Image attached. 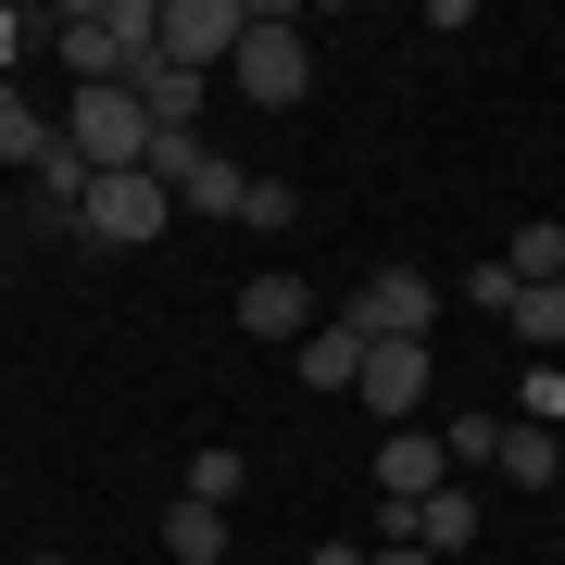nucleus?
<instances>
[{
  "mask_svg": "<svg viewBox=\"0 0 565 565\" xmlns=\"http://www.w3.org/2000/svg\"><path fill=\"white\" fill-rule=\"evenodd\" d=\"M76 239H102V252L163 239V177H151V163H139V177H102V189H88V214H76Z\"/></svg>",
  "mask_w": 565,
  "mask_h": 565,
  "instance_id": "obj_6",
  "label": "nucleus"
},
{
  "mask_svg": "<svg viewBox=\"0 0 565 565\" xmlns=\"http://www.w3.org/2000/svg\"><path fill=\"white\" fill-rule=\"evenodd\" d=\"M25 565H76V553H25Z\"/></svg>",
  "mask_w": 565,
  "mask_h": 565,
  "instance_id": "obj_26",
  "label": "nucleus"
},
{
  "mask_svg": "<svg viewBox=\"0 0 565 565\" xmlns=\"http://www.w3.org/2000/svg\"><path fill=\"white\" fill-rule=\"evenodd\" d=\"M151 139H163V126L139 114V88H76V102H63V151H76L88 177H139Z\"/></svg>",
  "mask_w": 565,
  "mask_h": 565,
  "instance_id": "obj_2",
  "label": "nucleus"
},
{
  "mask_svg": "<svg viewBox=\"0 0 565 565\" xmlns=\"http://www.w3.org/2000/svg\"><path fill=\"white\" fill-rule=\"evenodd\" d=\"M163 553H177V565H226V503H189V490H177V515H163Z\"/></svg>",
  "mask_w": 565,
  "mask_h": 565,
  "instance_id": "obj_13",
  "label": "nucleus"
},
{
  "mask_svg": "<svg viewBox=\"0 0 565 565\" xmlns=\"http://www.w3.org/2000/svg\"><path fill=\"white\" fill-rule=\"evenodd\" d=\"M527 427H565V364H527Z\"/></svg>",
  "mask_w": 565,
  "mask_h": 565,
  "instance_id": "obj_22",
  "label": "nucleus"
},
{
  "mask_svg": "<svg viewBox=\"0 0 565 565\" xmlns=\"http://www.w3.org/2000/svg\"><path fill=\"white\" fill-rule=\"evenodd\" d=\"M503 478H515V490H553V478H565V440L527 427V415H503Z\"/></svg>",
  "mask_w": 565,
  "mask_h": 565,
  "instance_id": "obj_12",
  "label": "nucleus"
},
{
  "mask_svg": "<svg viewBox=\"0 0 565 565\" xmlns=\"http://www.w3.org/2000/svg\"><path fill=\"white\" fill-rule=\"evenodd\" d=\"M289 214H302V189H289V177H252V202H239V226H289Z\"/></svg>",
  "mask_w": 565,
  "mask_h": 565,
  "instance_id": "obj_21",
  "label": "nucleus"
},
{
  "mask_svg": "<svg viewBox=\"0 0 565 565\" xmlns=\"http://www.w3.org/2000/svg\"><path fill=\"white\" fill-rule=\"evenodd\" d=\"M151 25H163V0H76L51 39H63V63H76V88H126L151 63Z\"/></svg>",
  "mask_w": 565,
  "mask_h": 565,
  "instance_id": "obj_1",
  "label": "nucleus"
},
{
  "mask_svg": "<svg viewBox=\"0 0 565 565\" xmlns=\"http://www.w3.org/2000/svg\"><path fill=\"white\" fill-rule=\"evenodd\" d=\"M226 76H239V102H264V114H289L315 88V39L289 13H252V39H239V63H226Z\"/></svg>",
  "mask_w": 565,
  "mask_h": 565,
  "instance_id": "obj_3",
  "label": "nucleus"
},
{
  "mask_svg": "<svg viewBox=\"0 0 565 565\" xmlns=\"http://www.w3.org/2000/svg\"><path fill=\"white\" fill-rule=\"evenodd\" d=\"M465 302H478V315H515V264H503V252L465 264Z\"/></svg>",
  "mask_w": 565,
  "mask_h": 565,
  "instance_id": "obj_20",
  "label": "nucleus"
},
{
  "mask_svg": "<svg viewBox=\"0 0 565 565\" xmlns=\"http://www.w3.org/2000/svg\"><path fill=\"white\" fill-rule=\"evenodd\" d=\"M364 565H440V553H415V541H364Z\"/></svg>",
  "mask_w": 565,
  "mask_h": 565,
  "instance_id": "obj_23",
  "label": "nucleus"
},
{
  "mask_svg": "<svg viewBox=\"0 0 565 565\" xmlns=\"http://www.w3.org/2000/svg\"><path fill=\"white\" fill-rule=\"evenodd\" d=\"M427 490H452V452H440V440H415V427H403V440H377V503H390V515H415Z\"/></svg>",
  "mask_w": 565,
  "mask_h": 565,
  "instance_id": "obj_8",
  "label": "nucleus"
},
{
  "mask_svg": "<svg viewBox=\"0 0 565 565\" xmlns=\"http://www.w3.org/2000/svg\"><path fill=\"white\" fill-rule=\"evenodd\" d=\"M126 88H139V114L163 126V139H189V114H202V88H214V76H189V63H163V51H151Z\"/></svg>",
  "mask_w": 565,
  "mask_h": 565,
  "instance_id": "obj_9",
  "label": "nucleus"
},
{
  "mask_svg": "<svg viewBox=\"0 0 565 565\" xmlns=\"http://www.w3.org/2000/svg\"><path fill=\"white\" fill-rule=\"evenodd\" d=\"M239 478H252V465L226 452V440H214V452H189V503H239Z\"/></svg>",
  "mask_w": 565,
  "mask_h": 565,
  "instance_id": "obj_19",
  "label": "nucleus"
},
{
  "mask_svg": "<svg viewBox=\"0 0 565 565\" xmlns=\"http://www.w3.org/2000/svg\"><path fill=\"white\" fill-rule=\"evenodd\" d=\"M315 565H364V541H315Z\"/></svg>",
  "mask_w": 565,
  "mask_h": 565,
  "instance_id": "obj_25",
  "label": "nucleus"
},
{
  "mask_svg": "<svg viewBox=\"0 0 565 565\" xmlns=\"http://www.w3.org/2000/svg\"><path fill=\"white\" fill-rule=\"evenodd\" d=\"M239 39H252V13H239V0H163V25H151V51H163V63H189V76L239 63Z\"/></svg>",
  "mask_w": 565,
  "mask_h": 565,
  "instance_id": "obj_4",
  "label": "nucleus"
},
{
  "mask_svg": "<svg viewBox=\"0 0 565 565\" xmlns=\"http://www.w3.org/2000/svg\"><path fill=\"white\" fill-rule=\"evenodd\" d=\"M177 202H189V214H239V202H252V177H239L226 151H202V163L177 177Z\"/></svg>",
  "mask_w": 565,
  "mask_h": 565,
  "instance_id": "obj_14",
  "label": "nucleus"
},
{
  "mask_svg": "<svg viewBox=\"0 0 565 565\" xmlns=\"http://www.w3.org/2000/svg\"><path fill=\"white\" fill-rule=\"evenodd\" d=\"M289 364H302V390H352V377H364V327H352V315H340V327H315Z\"/></svg>",
  "mask_w": 565,
  "mask_h": 565,
  "instance_id": "obj_11",
  "label": "nucleus"
},
{
  "mask_svg": "<svg viewBox=\"0 0 565 565\" xmlns=\"http://www.w3.org/2000/svg\"><path fill=\"white\" fill-rule=\"evenodd\" d=\"M239 327H252V340H315V289L302 277H252L239 289Z\"/></svg>",
  "mask_w": 565,
  "mask_h": 565,
  "instance_id": "obj_10",
  "label": "nucleus"
},
{
  "mask_svg": "<svg viewBox=\"0 0 565 565\" xmlns=\"http://www.w3.org/2000/svg\"><path fill=\"white\" fill-rule=\"evenodd\" d=\"M352 327H364V340H427V327H440V277H415V264H377V277L352 289Z\"/></svg>",
  "mask_w": 565,
  "mask_h": 565,
  "instance_id": "obj_5",
  "label": "nucleus"
},
{
  "mask_svg": "<svg viewBox=\"0 0 565 565\" xmlns=\"http://www.w3.org/2000/svg\"><path fill=\"white\" fill-rule=\"evenodd\" d=\"M13 51H25V13H13V0H0V76H13Z\"/></svg>",
  "mask_w": 565,
  "mask_h": 565,
  "instance_id": "obj_24",
  "label": "nucleus"
},
{
  "mask_svg": "<svg viewBox=\"0 0 565 565\" xmlns=\"http://www.w3.org/2000/svg\"><path fill=\"white\" fill-rule=\"evenodd\" d=\"M503 327L553 364V352H565V277H553V289H515V315H503Z\"/></svg>",
  "mask_w": 565,
  "mask_h": 565,
  "instance_id": "obj_15",
  "label": "nucleus"
},
{
  "mask_svg": "<svg viewBox=\"0 0 565 565\" xmlns=\"http://www.w3.org/2000/svg\"><path fill=\"white\" fill-rule=\"evenodd\" d=\"M440 452H452V478H478V465H503V415H465V427H440Z\"/></svg>",
  "mask_w": 565,
  "mask_h": 565,
  "instance_id": "obj_18",
  "label": "nucleus"
},
{
  "mask_svg": "<svg viewBox=\"0 0 565 565\" xmlns=\"http://www.w3.org/2000/svg\"><path fill=\"white\" fill-rule=\"evenodd\" d=\"M51 151H63V126H51V114H25V102L0 114V163H25V177H39Z\"/></svg>",
  "mask_w": 565,
  "mask_h": 565,
  "instance_id": "obj_17",
  "label": "nucleus"
},
{
  "mask_svg": "<svg viewBox=\"0 0 565 565\" xmlns=\"http://www.w3.org/2000/svg\"><path fill=\"white\" fill-rule=\"evenodd\" d=\"M0 114H13V76H0Z\"/></svg>",
  "mask_w": 565,
  "mask_h": 565,
  "instance_id": "obj_27",
  "label": "nucleus"
},
{
  "mask_svg": "<svg viewBox=\"0 0 565 565\" xmlns=\"http://www.w3.org/2000/svg\"><path fill=\"white\" fill-rule=\"evenodd\" d=\"M364 415H390V427H403L415 403H427V340H364Z\"/></svg>",
  "mask_w": 565,
  "mask_h": 565,
  "instance_id": "obj_7",
  "label": "nucleus"
},
{
  "mask_svg": "<svg viewBox=\"0 0 565 565\" xmlns=\"http://www.w3.org/2000/svg\"><path fill=\"white\" fill-rule=\"evenodd\" d=\"M503 264H515V289H553V277H565V226H515Z\"/></svg>",
  "mask_w": 565,
  "mask_h": 565,
  "instance_id": "obj_16",
  "label": "nucleus"
}]
</instances>
